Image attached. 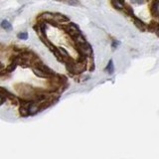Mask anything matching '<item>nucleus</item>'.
Returning <instances> with one entry per match:
<instances>
[{"instance_id":"nucleus-13","label":"nucleus","mask_w":159,"mask_h":159,"mask_svg":"<svg viewBox=\"0 0 159 159\" xmlns=\"http://www.w3.org/2000/svg\"><path fill=\"white\" fill-rule=\"evenodd\" d=\"M18 38L20 40H27L28 39V33L27 32H21L18 34Z\"/></svg>"},{"instance_id":"nucleus-2","label":"nucleus","mask_w":159,"mask_h":159,"mask_svg":"<svg viewBox=\"0 0 159 159\" xmlns=\"http://www.w3.org/2000/svg\"><path fill=\"white\" fill-rule=\"evenodd\" d=\"M63 29L65 30V32H66L72 39L74 37H76L77 35H79L80 33H82L81 30H80V28L78 27V25L73 23V22H67V23H65L63 25Z\"/></svg>"},{"instance_id":"nucleus-1","label":"nucleus","mask_w":159,"mask_h":159,"mask_svg":"<svg viewBox=\"0 0 159 159\" xmlns=\"http://www.w3.org/2000/svg\"><path fill=\"white\" fill-rule=\"evenodd\" d=\"M75 49L78 52L80 56H84V57H91L93 55V49L92 46L89 45L87 41L81 43V44H77L75 45Z\"/></svg>"},{"instance_id":"nucleus-15","label":"nucleus","mask_w":159,"mask_h":159,"mask_svg":"<svg viewBox=\"0 0 159 159\" xmlns=\"http://www.w3.org/2000/svg\"><path fill=\"white\" fill-rule=\"evenodd\" d=\"M3 69H4V66H3V64H2V63H0V71H2Z\"/></svg>"},{"instance_id":"nucleus-9","label":"nucleus","mask_w":159,"mask_h":159,"mask_svg":"<svg viewBox=\"0 0 159 159\" xmlns=\"http://www.w3.org/2000/svg\"><path fill=\"white\" fill-rule=\"evenodd\" d=\"M0 25H1V27L4 30H6V31H11L12 30V25L10 24V22L8 21V20H3Z\"/></svg>"},{"instance_id":"nucleus-12","label":"nucleus","mask_w":159,"mask_h":159,"mask_svg":"<svg viewBox=\"0 0 159 159\" xmlns=\"http://www.w3.org/2000/svg\"><path fill=\"white\" fill-rule=\"evenodd\" d=\"M123 12L125 13L128 16H134V12H133V9L131 7H128V6H125V8L123 9Z\"/></svg>"},{"instance_id":"nucleus-11","label":"nucleus","mask_w":159,"mask_h":159,"mask_svg":"<svg viewBox=\"0 0 159 159\" xmlns=\"http://www.w3.org/2000/svg\"><path fill=\"white\" fill-rule=\"evenodd\" d=\"M61 1L67 3L69 5H71V6H79V5H81L79 0H61Z\"/></svg>"},{"instance_id":"nucleus-7","label":"nucleus","mask_w":159,"mask_h":159,"mask_svg":"<svg viewBox=\"0 0 159 159\" xmlns=\"http://www.w3.org/2000/svg\"><path fill=\"white\" fill-rule=\"evenodd\" d=\"M19 64V60H18V57H16L15 58L13 61L11 62V64L9 65V66L7 67V69H6V71L8 72V73H11V72H13L15 69H16V67H17V65Z\"/></svg>"},{"instance_id":"nucleus-8","label":"nucleus","mask_w":159,"mask_h":159,"mask_svg":"<svg viewBox=\"0 0 159 159\" xmlns=\"http://www.w3.org/2000/svg\"><path fill=\"white\" fill-rule=\"evenodd\" d=\"M104 70H106V72L108 75H112L114 73V66H113V62L111 61V60L107 63V67H106V69H104Z\"/></svg>"},{"instance_id":"nucleus-3","label":"nucleus","mask_w":159,"mask_h":159,"mask_svg":"<svg viewBox=\"0 0 159 159\" xmlns=\"http://www.w3.org/2000/svg\"><path fill=\"white\" fill-rule=\"evenodd\" d=\"M133 24H134V26L141 32H145L148 27V24H146L143 20H141L138 17H133Z\"/></svg>"},{"instance_id":"nucleus-10","label":"nucleus","mask_w":159,"mask_h":159,"mask_svg":"<svg viewBox=\"0 0 159 159\" xmlns=\"http://www.w3.org/2000/svg\"><path fill=\"white\" fill-rule=\"evenodd\" d=\"M87 65H88V70H89V71H93L94 70V61H93V58L92 56L88 58Z\"/></svg>"},{"instance_id":"nucleus-4","label":"nucleus","mask_w":159,"mask_h":159,"mask_svg":"<svg viewBox=\"0 0 159 159\" xmlns=\"http://www.w3.org/2000/svg\"><path fill=\"white\" fill-rule=\"evenodd\" d=\"M150 11L153 17L159 19V0H152L150 5Z\"/></svg>"},{"instance_id":"nucleus-5","label":"nucleus","mask_w":159,"mask_h":159,"mask_svg":"<svg viewBox=\"0 0 159 159\" xmlns=\"http://www.w3.org/2000/svg\"><path fill=\"white\" fill-rule=\"evenodd\" d=\"M111 5L114 9L119 10V11H123V9L126 6L124 0H111Z\"/></svg>"},{"instance_id":"nucleus-14","label":"nucleus","mask_w":159,"mask_h":159,"mask_svg":"<svg viewBox=\"0 0 159 159\" xmlns=\"http://www.w3.org/2000/svg\"><path fill=\"white\" fill-rule=\"evenodd\" d=\"M118 45H119V42H118V41H116V40H113L112 43H111V46H112V48H113V49H116Z\"/></svg>"},{"instance_id":"nucleus-6","label":"nucleus","mask_w":159,"mask_h":159,"mask_svg":"<svg viewBox=\"0 0 159 159\" xmlns=\"http://www.w3.org/2000/svg\"><path fill=\"white\" fill-rule=\"evenodd\" d=\"M32 70H33V72H34V74L36 75L37 77H40V78H44V79H50L51 77L49 76L48 74H46L45 72H43L41 69H39L38 67H33L32 68Z\"/></svg>"}]
</instances>
